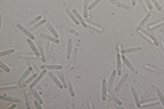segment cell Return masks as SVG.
<instances>
[{
    "instance_id": "1",
    "label": "cell",
    "mask_w": 164,
    "mask_h": 109,
    "mask_svg": "<svg viewBox=\"0 0 164 109\" xmlns=\"http://www.w3.org/2000/svg\"><path fill=\"white\" fill-rule=\"evenodd\" d=\"M122 45L120 44H118L116 45V72H118V75L120 77L122 75Z\"/></svg>"
},
{
    "instance_id": "2",
    "label": "cell",
    "mask_w": 164,
    "mask_h": 109,
    "mask_svg": "<svg viewBox=\"0 0 164 109\" xmlns=\"http://www.w3.org/2000/svg\"><path fill=\"white\" fill-rule=\"evenodd\" d=\"M27 66H29V67H27V70H26L25 72L22 74V77H20L19 81H18V85H19V87H22V85H23V82H25L26 79L29 78V75H30L31 72H34V68H33V66H31L30 63H27Z\"/></svg>"
},
{
    "instance_id": "3",
    "label": "cell",
    "mask_w": 164,
    "mask_h": 109,
    "mask_svg": "<svg viewBox=\"0 0 164 109\" xmlns=\"http://www.w3.org/2000/svg\"><path fill=\"white\" fill-rule=\"evenodd\" d=\"M101 100L107 101L108 100V81L102 79L101 81Z\"/></svg>"
},
{
    "instance_id": "4",
    "label": "cell",
    "mask_w": 164,
    "mask_h": 109,
    "mask_svg": "<svg viewBox=\"0 0 164 109\" xmlns=\"http://www.w3.org/2000/svg\"><path fill=\"white\" fill-rule=\"evenodd\" d=\"M48 77H49V78L52 79V81H53V82L56 83V86L59 89H64V83L60 81V78H59V77H57L56 74H53L52 72V71H49V72H48Z\"/></svg>"
},
{
    "instance_id": "5",
    "label": "cell",
    "mask_w": 164,
    "mask_h": 109,
    "mask_svg": "<svg viewBox=\"0 0 164 109\" xmlns=\"http://www.w3.org/2000/svg\"><path fill=\"white\" fill-rule=\"evenodd\" d=\"M41 38H44V40H48L49 42H55V44H60V40L55 37L53 34H49V33H41Z\"/></svg>"
},
{
    "instance_id": "6",
    "label": "cell",
    "mask_w": 164,
    "mask_h": 109,
    "mask_svg": "<svg viewBox=\"0 0 164 109\" xmlns=\"http://www.w3.org/2000/svg\"><path fill=\"white\" fill-rule=\"evenodd\" d=\"M142 33L145 34V36H148L150 40H152V42H153V45H156V47H159L160 44H159V40H157V37L154 36V33H152V29H149V30H146V31H144L142 30Z\"/></svg>"
},
{
    "instance_id": "7",
    "label": "cell",
    "mask_w": 164,
    "mask_h": 109,
    "mask_svg": "<svg viewBox=\"0 0 164 109\" xmlns=\"http://www.w3.org/2000/svg\"><path fill=\"white\" fill-rule=\"evenodd\" d=\"M16 29H18V30H20V31H22V33H23V34H25V36L27 37V38H30V40H34V34H33L31 31H29V30H27V29H26L25 26H22L20 23H18V25H16Z\"/></svg>"
},
{
    "instance_id": "8",
    "label": "cell",
    "mask_w": 164,
    "mask_h": 109,
    "mask_svg": "<svg viewBox=\"0 0 164 109\" xmlns=\"http://www.w3.org/2000/svg\"><path fill=\"white\" fill-rule=\"evenodd\" d=\"M127 78H128V74H123V75H122V79H120V81L118 82V85H116V86L113 87V91H115V93H116V91H119V90L123 87V85L126 83Z\"/></svg>"
},
{
    "instance_id": "9",
    "label": "cell",
    "mask_w": 164,
    "mask_h": 109,
    "mask_svg": "<svg viewBox=\"0 0 164 109\" xmlns=\"http://www.w3.org/2000/svg\"><path fill=\"white\" fill-rule=\"evenodd\" d=\"M122 62H123V64H126V66H127V68H128V70H131V72L137 74V70H135V67H134L133 64L130 63V60H128V59H127V57H126V56H124L123 53H122Z\"/></svg>"
},
{
    "instance_id": "10",
    "label": "cell",
    "mask_w": 164,
    "mask_h": 109,
    "mask_svg": "<svg viewBox=\"0 0 164 109\" xmlns=\"http://www.w3.org/2000/svg\"><path fill=\"white\" fill-rule=\"evenodd\" d=\"M34 40H30V38H27V44H29V47L31 48V51H33V55H36V56H40V52H38V47H36V44H34ZM41 57V56H40Z\"/></svg>"
},
{
    "instance_id": "11",
    "label": "cell",
    "mask_w": 164,
    "mask_h": 109,
    "mask_svg": "<svg viewBox=\"0 0 164 109\" xmlns=\"http://www.w3.org/2000/svg\"><path fill=\"white\" fill-rule=\"evenodd\" d=\"M118 75V72H116V70L115 71H112L111 72V77H109V81H108V90L109 91H113V81H115V77Z\"/></svg>"
},
{
    "instance_id": "12",
    "label": "cell",
    "mask_w": 164,
    "mask_h": 109,
    "mask_svg": "<svg viewBox=\"0 0 164 109\" xmlns=\"http://www.w3.org/2000/svg\"><path fill=\"white\" fill-rule=\"evenodd\" d=\"M131 94H133V98H134V104H135V106H141V100H139L138 94H137V90L134 87H131Z\"/></svg>"
},
{
    "instance_id": "13",
    "label": "cell",
    "mask_w": 164,
    "mask_h": 109,
    "mask_svg": "<svg viewBox=\"0 0 164 109\" xmlns=\"http://www.w3.org/2000/svg\"><path fill=\"white\" fill-rule=\"evenodd\" d=\"M149 19H150V12H146V14H145V16H144V19L141 21V23L138 25V27H137V30H138V31L142 30V27L146 25V22H148Z\"/></svg>"
},
{
    "instance_id": "14",
    "label": "cell",
    "mask_w": 164,
    "mask_h": 109,
    "mask_svg": "<svg viewBox=\"0 0 164 109\" xmlns=\"http://www.w3.org/2000/svg\"><path fill=\"white\" fill-rule=\"evenodd\" d=\"M72 40L70 38L68 41H67V53H66V57L67 59H71V56H72Z\"/></svg>"
},
{
    "instance_id": "15",
    "label": "cell",
    "mask_w": 164,
    "mask_h": 109,
    "mask_svg": "<svg viewBox=\"0 0 164 109\" xmlns=\"http://www.w3.org/2000/svg\"><path fill=\"white\" fill-rule=\"evenodd\" d=\"M66 14L70 16V19L72 21V23H75V25H78V23H79V21H78L77 16H75V14L72 12V10H70V8H66Z\"/></svg>"
},
{
    "instance_id": "16",
    "label": "cell",
    "mask_w": 164,
    "mask_h": 109,
    "mask_svg": "<svg viewBox=\"0 0 164 109\" xmlns=\"http://www.w3.org/2000/svg\"><path fill=\"white\" fill-rule=\"evenodd\" d=\"M142 48L141 47H133V48H127V49H122L123 55H128V53H134V52H139Z\"/></svg>"
},
{
    "instance_id": "17",
    "label": "cell",
    "mask_w": 164,
    "mask_h": 109,
    "mask_svg": "<svg viewBox=\"0 0 164 109\" xmlns=\"http://www.w3.org/2000/svg\"><path fill=\"white\" fill-rule=\"evenodd\" d=\"M90 25L86 27V29H89V30H92V31H94V33H102V27L101 26H96L93 22H89Z\"/></svg>"
},
{
    "instance_id": "18",
    "label": "cell",
    "mask_w": 164,
    "mask_h": 109,
    "mask_svg": "<svg viewBox=\"0 0 164 109\" xmlns=\"http://www.w3.org/2000/svg\"><path fill=\"white\" fill-rule=\"evenodd\" d=\"M64 85H67V90H68V93H70V95L71 97H75V91H74V87H72L71 82H70V79L66 78V82H64Z\"/></svg>"
},
{
    "instance_id": "19",
    "label": "cell",
    "mask_w": 164,
    "mask_h": 109,
    "mask_svg": "<svg viewBox=\"0 0 164 109\" xmlns=\"http://www.w3.org/2000/svg\"><path fill=\"white\" fill-rule=\"evenodd\" d=\"M108 98L111 100V101H113V102H115L116 105L122 106V101H120V100H119L118 97H116V95L113 94V91H109V94H108Z\"/></svg>"
},
{
    "instance_id": "20",
    "label": "cell",
    "mask_w": 164,
    "mask_h": 109,
    "mask_svg": "<svg viewBox=\"0 0 164 109\" xmlns=\"http://www.w3.org/2000/svg\"><path fill=\"white\" fill-rule=\"evenodd\" d=\"M63 66H46V64H42L41 66V70H48V71H57V70H62Z\"/></svg>"
},
{
    "instance_id": "21",
    "label": "cell",
    "mask_w": 164,
    "mask_h": 109,
    "mask_svg": "<svg viewBox=\"0 0 164 109\" xmlns=\"http://www.w3.org/2000/svg\"><path fill=\"white\" fill-rule=\"evenodd\" d=\"M109 3H112V4H115L116 7H119V8H123V10H128V8H130L127 4H124L122 1H118V0H109Z\"/></svg>"
},
{
    "instance_id": "22",
    "label": "cell",
    "mask_w": 164,
    "mask_h": 109,
    "mask_svg": "<svg viewBox=\"0 0 164 109\" xmlns=\"http://www.w3.org/2000/svg\"><path fill=\"white\" fill-rule=\"evenodd\" d=\"M38 52H40V56H41V60H42V63L46 62V56L45 53H44V47H42V42H38Z\"/></svg>"
},
{
    "instance_id": "23",
    "label": "cell",
    "mask_w": 164,
    "mask_h": 109,
    "mask_svg": "<svg viewBox=\"0 0 164 109\" xmlns=\"http://www.w3.org/2000/svg\"><path fill=\"white\" fill-rule=\"evenodd\" d=\"M29 87H30V93H31V95H33V98L37 100V101H40L41 104H42L44 101H42V98L40 97V94H38V93L36 91V89H34V87H31V86H29Z\"/></svg>"
},
{
    "instance_id": "24",
    "label": "cell",
    "mask_w": 164,
    "mask_h": 109,
    "mask_svg": "<svg viewBox=\"0 0 164 109\" xmlns=\"http://www.w3.org/2000/svg\"><path fill=\"white\" fill-rule=\"evenodd\" d=\"M77 55H78V44L77 47L74 48V51H72V56H71V68L75 66V62H77Z\"/></svg>"
},
{
    "instance_id": "25",
    "label": "cell",
    "mask_w": 164,
    "mask_h": 109,
    "mask_svg": "<svg viewBox=\"0 0 164 109\" xmlns=\"http://www.w3.org/2000/svg\"><path fill=\"white\" fill-rule=\"evenodd\" d=\"M0 98L1 100H5V101H11V102H20V100L19 98H16V97H8V95H4V94H1L0 95Z\"/></svg>"
},
{
    "instance_id": "26",
    "label": "cell",
    "mask_w": 164,
    "mask_h": 109,
    "mask_svg": "<svg viewBox=\"0 0 164 109\" xmlns=\"http://www.w3.org/2000/svg\"><path fill=\"white\" fill-rule=\"evenodd\" d=\"M144 67L146 68V70H149V71H153V72H157V74H163V70H160V68H157V67H153V66H150V64H145Z\"/></svg>"
},
{
    "instance_id": "27",
    "label": "cell",
    "mask_w": 164,
    "mask_h": 109,
    "mask_svg": "<svg viewBox=\"0 0 164 109\" xmlns=\"http://www.w3.org/2000/svg\"><path fill=\"white\" fill-rule=\"evenodd\" d=\"M87 14H89V0H83V18L87 19Z\"/></svg>"
},
{
    "instance_id": "28",
    "label": "cell",
    "mask_w": 164,
    "mask_h": 109,
    "mask_svg": "<svg viewBox=\"0 0 164 109\" xmlns=\"http://www.w3.org/2000/svg\"><path fill=\"white\" fill-rule=\"evenodd\" d=\"M18 59H27V60H30V59H41L40 56H36V55H18Z\"/></svg>"
},
{
    "instance_id": "29",
    "label": "cell",
    "mask_w": 164,
    "mask_h": 109,
    "mask_svg": "<svg viewBox=\"0 0 164 109\" xmlns=\"http://www.w3.org/2000/svg\"><path fill=\"white\" fill-rule=\"evenodd\" d=\"M45 26L48 27V30H49V33H51V34H53L55 37H57V38H59V34L56 33V30L53 29V26H52V25L49 23V22H46V23H45Z\"/></svg>"
},
{
    "instance_id": "30",
    "label": "cell",
    "mask_w": 164,
    "mask_h": 109,
    "mask_svg": "<svg viewBox=\"0 0 164 109\" xmlns=\"http://www.w3.org/2000/svg\"><path fill=\"white\" fill-rule=\"evenodd\" d=\"M163 25H164V21H160V22H157V23H150V25H149V29H152V30H153V29L163 26Z\"/></svg>"
},
{
    "instance_id": "31",
    "label": "cell",
    "mask_w": 164,
    "mask_h": 109,
    "mask_svg": "<svg viewBox=\"0 0 164 109\" xmlns=\"http://www.w3.org/2000/svg\"><path fill=\"white\" fill-rule=\"evenodd\" d=\"M144 4L146 5V8L148 10H150V11H153V8H154V5L152 4V1L150 0H144Z\"/></svg>"
},
{
    "instance_id": "32",
    "label": "cell",
    "mask_w": 164,
    "mask_h": 109,
    "mask_svg": "<svg viewBox=\"0 0 164 109\" xmlns=\"http://www.w3.org/2000/svg\"><path fill=\"white\" fill-rule=\"evenodd\" d=\"M156 93H157V97H159V100H160V104L164 106V95H163V93L160 91L159 89H156Z\"/></svg>"
},
{
    "instance_id": "33",
    "label": "cell",
    "mask_w": 164,
    "mask_h": 109,
    "mask_svg": "<svg viewBox=\"0 0 164 109\" xmlns=\"http://www.w3.org/2000/svg\"><path fill=\"white\" fill-rule=\"evenodd\" d=\"M44 23H46V21H45V19H41L40 22H37L36 25H33V26H31V29H33V30H36V29H38L40 26H42Z\"/></svg>"
},
{
    "instance_id": "34",
    "label": "cell",
    "mask_w": 164,
    "mask_h": 109,
    "mask_svg": "<svg viewBox=\"0 0 164 109\" xmlns=\"http://www.w3.org/2000/svg\"><path fill=\"white\" fill-rule=\"evenodd\" d=\"M63 29H64V30L66 31H68V33H71L72 36H79V33H78V31H75V30H72V29H70V27L68 26H63Z\"/></svg>"
},
{
    "instance_id": "35",
    "label": "cell",
    "mask_w": 164,
    "mask_h": 109,
    "mask_svg": "<svg viewBox=\"0 0 164 109\" xmlns=\"http://www.w3.org/2000/svg\"><path fill=\"white\" fill-rule=\"evenodd\" d=\"M41 19H42V16H41V15H37L36 18H34V19H33V21H31L30 23H29V27H31V26H33V25H36L37 22H40Z\"/></svg>"
},
{
    "instance_id": "36",
    "label": "cell",
    "mask_w": 164,
    "mask_h": 109,
    "mask_svg": "<svg viewBox=\"0 0 164 109\" xmlns=\"http://www.w3.org/2000/svg\"><path fill=\"white\" fill-rule=\"evenodd\" d=\"M0 67L3 68V71H5V72H11V68L5 64V63H3V62H0Z\"/></svg>"
},
{
    "instance_id": "37",
    "label": "cell",
    "mask_w": 164,
    "mask_h": 109,
    "mask_svg": "<svg viewBox=\"0 0 164 109\" xmlns=\"http://www.w3.org/2000/svg\"><path fill=\"white\" fill-rule=\"evenodd\" d=\"M11 53H14V49H12V48H11V49L1 51V52H0V56H7V55H11Z\"/></svg>"
},
{
    "instance_id": "38",
    "label": "cell",
    "mask_w": 164,
    "mask_h": 109,
    "mask_svg": "<svg viewBox=\"0 0 164 109\" xmlns=\"http://www.w3.org/2000/svg\"><path fill=\"white\" fill-rule=\"evenodd\" d=\"M150 1H152V4L154 5V8H156V10H157V11H161V5H160V3L157 1V0H150Z\"/></svg>"
},
{
    "instance_id": "39",
    "label": "cell",
    "mask_w": 164,
    "mask_h": 109,
    "mask_svg": "<svg viewBox=\"0 0 164 109\" xmlns=\"http://www.w3.org/2000/svg\"><path fill=\"white\" fill-rule=\"evenodd\" d=\"M100 3H101V0H94L93 3H90V4H89V11L93 10V8H94V7H96L97 4H100Z\"/></svg>"
},
{
    "instance_id": "40",
    "label": "cell",
    "mask_w": 164,
    "mask_h": 109,
    "mask_svg": "<svg viewBox=\"0 0 164 109\" xmlns=\"http://www.w3.org/2000/svg\"><path fill=\"white\" fill-rule=\"evenodd\" d=\"M29 94L27 93H25V104H26V106H27V108H30V101H29Z\"/></svg>"
},
{
    "instance_id": "41",
    "label": "cell",
    "mask_w": 164,
    "mask_h": 109,
    "mask_svg": "<svg viewBox=\"0 0 164 109\" xmlns=\"http://www.w3.org/2000/svg\"><path fill=\"white\" fill-rule=\"evenodd\" d=\"M3 27V12H1V15H0V29Z\"/></svg>"
},
{
    "instance_id": "42",
    "label": "cell",
    "mask_w": 164,
    "mask_h": 109,
    "mask_svg": "<svg viewBox=\"0 0 164 109\" xmlns=\"http://www.w3.org/2000/svg\"><path fill=\"white\" fill-rule=\"evenodd\" d=\"M135 3H137V0H131V5H134Z\"/></svg>"
},
{
    "instance_id": "43",
    "label": "cell",
    "mask_w": 164,
    "mask_h": 109,
    "mask_svg": "<svg viewBox=\"0 0 164 109\" xmlns=\"http://www.w3.org/2000/svg\"><path fill=\"white\" fill-rule=\"evenodd\" d=\"M163 53H164V44H163Z\"/></svg>"
}]
</instances>
